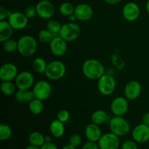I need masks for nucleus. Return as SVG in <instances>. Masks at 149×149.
<instances>
[{
	"label": "nucleus",
	"mask_w": 149,
	"mask_h": 149,
	"mask_svg": "<svg viewBox=\"0 0 149 149\" xmlns=\"http://www.w3.org/2000/svg\"><path fill=\"white\" fill-rule=\"evenodd\" d=\"M81 71L88 79L98 80L105 74V67L100 61L91 58L83 63Z\"/></svg>",
	"instance_id": "1"
},
{
	"label": "nucleus",
	"mask_w": 149,
	"mask_h": 149,
	"mask_svg": "<svg viewBox=\"0 0 149 149\" xmlns=\"http://www.w3.org/2000/svg\"><path fill=\"white\" fill-rule=\"evenodd\" d=\"M37 47L36 39L30 35H23L17 40V52L25 58L34 55L37 50Z\"/></svg>",
	"instance_id": "2"
},
{
	"label": "nucleus",
	"mask_w": 149,
	"mask_h": 149,
	"mask_svg": "<svg viewBox=\"0 0 149 149\" xmlns=\"http://www.w3.org/2000/svg\"><path fill=\"white\" fill-rule=\"evenodd\" d=\"M109 128L111 132L119 137L127 135L130 132V125L123 116H113L109 120Z\"/></svg>",
	"instance_id": "3"
},
{
	"label": "nucleus",
	"mask_w": 149,
	"mask_h": 149,
	"mask_svg": "<svg viewBox=\"0 0 149 149\" xmlns=\"http://www.w3.org/2000/svg\"><path fill=\"white\" fill-rule=\"evenodd\" d=\"M65 72L66 67L64 63L56 60L48 63L45 74L49 80L58 81L65 76Z\"/></svg>",
	"instance_id": "4"
},
{
	"label": "nucleus",
	"mask_w": 149,
	"mask_h": 149,
	"mask_svg": "<svg viewBox=\"0 0 149 149\" xmlns=\"http://www.w3.org/2000/svg\"><path fill=\"white\" fill-rule=\"evenodd\" d=\"M116 87L115 78L109 74H104L97 80V90L104 96H109L113 94L116 90Z\"/></svg>",
	"instance_id": "5"
},
{
	"label": "nucleus",
	"mask_w": 149,
	"mask_h": 149,
	"mask_svg": "<svg viewBox=\"0 0 149 149\" xmlns=\"http://www.w3.org/2000/svg\"><path fill=\"white\" fill-rule=\"evenodd\" d=\"M81 33L80 26L77 23L69 22L62 25L59 36H61L67 42H74L78 39Z\"/></svg>",
	"instance_id": "6"
},
{
	"label": "nucleus",
	"mask_w": 149,
	"mask_h": 149,
	"mask_svg": "<svg viewBox=\"0 0 149 149\" xmlns=\"http://www.w3.org/2000/svg\"><path fill=\"white\" fill-rule=\"evenodd\" d=\"M33 92L36 98L39 100H46L51 96L52 88L49 81L46 80H39L34 84L33 87Z\"/></svg>",
	"instance_id": "7"
},
{
	"label": "nucleus",
	"mask_w": 149,
	"mask_h": 149,
	"mask_svg": "<svg viewBox=\"0 0 149 149\" xmlns=\"http://www.w3.org/2000/svg\"><path fill=\"white\" fill-rule=\"evenodd\" d=\"M15 84L17 90H28L33 87L35 84L34 76L28 71H23L18 73L15 79Z\"/></svg>",
	"instance_id": "8"
},
{
	"label": "nucleus",
	"mask_w": 149,
	"mask_h": 149,
	"mask_svg": "<svg viewBox=\"0 0 149 149\" xmlns=\"http://www.w3.org/2000/svg\"><path fill=\"white\" fill-rule=\"evenodd\" d=\"M37 15L43 20H49L55 13L54 4L48 0H41L36 4Z\"/></svg>",
	"instance_id": "9"
},
{
	"label": "nucleus",
	"mask_w": 149,
	"mask_h": 149,
	"mask_svg": "<svg viewBox=\"0 0 149 149\" xmlns=\"http://www.w3.org/2000/svg\"><path fill=\"white\" fill-rule=\"evenodd\" d=\"M110 109L113 116H123L126 114L129 109L128 100L122 96L115 97L111 103Z\"/></svg>",
	"instance_id": "10"
},
{
	"label": "nucleus",
	"mask_w": 149,
	"mask_h": 149,
	"mask_svg": "<svg viewBox=\"0 0 149 149\" xmlns=\"http://www.w3.org/2000/svg\"><path fill=\"white\" fill-rule=\"evenodd\" d=\"M97 143L100 149H118L120 146L119 137L111 132L102 135Z\"/></svg>",
	"instance_id": "11"
},
{
	"label": "nucleus",
	"mask_w": 149,
	"mask_h": 149,
	"mask_svg": "<svg viewBox=\"0 0 149 149\" xmlns=\"http://www.w3.org/2000/svg\"><path fill=\"white\" fill-rule=\"evenodd\" d=\"M13 29L16 31H20L24 29L29 23V18L26 16L24 13L21 12H13L7 18Z\"/></svg>",
	"instance_id": "12"
},
{
	"label": "nucleus",
	"mask_w": 149,
	"mask_h": 149,
	"mask_svg": "<svg viewBox=\"0 0 149 149\" xmlns=\"http://www.w3.org/2000/svg\"><path fill=\"white\" fill-rule=\"evenodd\" d=\"M122 13L125 20L129 22H133L140 17L141 9L138 4L133 1H130L124 5Z\"/></svg>",
	"instance_id": "13"
},
{
	"label": "nucleus",
	"mask_w": 149,
	"mask_h": 149,
	"mask_svg": "<svg viewBox=\"0 0 149 149\" xmlns=\"http://www.w3.org/2000/svg\"><path fill=\"white\" fill-rule=\"evenodd\" d=\"M142 93V86L136 80H132L126 84L124 90L125 97L128 100H135L138 99Z\"/></svg>",
	"instance_id": "14"
},
{
	"label": "nucleus",
	"mask_w": 149,
	"mask_h": 149,
	"mask_svg": "<svg viewBox=\"0 0 149 149\" xmlns=\"http://www.w3.org/2000/svg\"><path fill=\"white\" fill-rule=\"evenodd\" d=\"M74 15L77 20L81 22L89 21L91 20L94 15V11L90 5L86 3H80L77 4L74 9Z\"/></svg>",
	"instance_id": "15"
},
{
	"label": "nucleus",
	"mask_w": 149,
	"mask_h": 149,
	"mask_svg": "<svg viewBox=\"0 0 149 149\" xmlns=\"http://www.w3.org/2000/svg\"><path fill=\"white\" fill-rule=\"evenodd\" d=\"M18 74L17 67L13 63H5L0 68V79L1 81H13Z\"/></svg>",
	"instance_id": "16"
},
{
	"label": "nucleus",
	"mask_w": 149,
	"mask_h": 149,
	"mask_svg": "<svg viewBox=\"0 0 149 149\" xmlns=\"http://www.w3.org/2000/svg\"><path fill=\"white\" fill-rule=\"evenodd\" d=\"M67 49H68L67 42L59 35L54 36L52 40L49 43V49L52 55L55 56H63L66 52Z\"/></svg>",
	"instance_id": "17"
},
{
	"label": "nucleus",
	"mask_w": 149,
	"mask_h": 149,
	"mask_svg": "<svg viewBox=\"0 0 149 149\" xmlns=\"http://www.w3.org/2000/svg\"><path fill=\"white\" fill-rule=\"evenodd\" d=\"M133 141L138 143H144L149 141V126L142 123L136 125L132 131Z\"/></svg>",
	"instance_id": "18"
},
{
	"label": "nucleus",
	"mask_w": 149,
	"mask_h": 149,
	"mask_svg": "<svg viewBox=\"0 0 149 149\" xmlns=\"http://www.w3.org/2000/svg\"><path fill=\"white\" fill-rule=\"evenodd\" d=\"M84 135L88 141L98 142L102 136V132L99 125L92 122L86 126L84 130Z\"/></svg>",
	"instance_id": "19"
},
{
	"label": "nucleus",
	"mask_w": 149,
	"mask_h": 149,
	"mask_svg": "<svg viewBox=\"0 0 149 149\" xmlns=\"http://www.w3.org/2000/svg\"><path fill=\"white\" fill-rule=\"evenodd\" d=\"M13 27L9 23L7 20H1L0 21V42L1 43L5 41L11 39L13 33Z\"/></svg>",
	"instance_id": "20"
},
{
	"label": "nucleus",
	"mask_w": 149,
	"mask_h": 149,
	"mask_svg": "<svg viewBox=\"0 0 149 149\" xmlns=\"http://www.w3.org/2000/svg\"><path fill=\"white\" fill-rule=\"evenodd\" d=\"M49 132L54 138H61L65 133L64 123L61 122L58 119H55L51 122L49 125Z\"/></svg>",
	"instance_id": "21"
},
{
	"label": "nucleus",
	"mask_w": 149,
	"mask_h": 149,
	"mask_svg": "<svg viewBox=\"0 0 149 149\" xmlns=\"http://www.w3.org/2000/svg\"><path fill=\"white\" fill-rule=\"evenodd\" d=\"M109 115L107 112L102 109L96 110L92 113L91 115V121L93 123L97 125H101L103 124L106 123V122H109Z\"/></svg>",
	"instance_id": "22"
},
{
	"label": "nucleus",
	"mask_w": 149,
	"mask_h": 149,
	"mask_svg": "<svg viewBox=\"0 0 149 149\" xmlns=\"http://www.w3.org/2000/svg\"><path fill=\"white\" fill-rule=\"evenodd\" d=\"M45 136H44L43 134L41 132H33L29 135V142L31 145L35 146L37 147H42L45 143Z\"/></svg>",
	"instance_id": "23"
},
{
	"label": "nucleus",
	"mask_w": 149,
	"mask_h": 149,
	"mask_svg": "<svg viewBox=\"0 0 149 149\" xmlns=\"http://www.w3.org/2000/svg\"><path fill=\"white\" fill-rule=\"evenodd\" d=\"M29 109L33 115H39L44 110L43 101L35 97L29 103Z\"/></svg>",
	"instance_id": "24"
},
{
	"label": "nucleus",
	"mask_w": 149,
	"mask_h": 149,
	"mask_svg": "<svg viewBox=\"0 0 149 149\" xmlns=\"http://www.w3.org/2000/svg\"><path fill=\"white\" fill-rule=\"evenodd\" d=\"M1 91L6 96L13 95L17 91V87L13 81H1Z\"/></svg>",
	"instance_id": "25"
},
{
	"label": "nucleus",
	"mask_w": 149,
	"mask_h": 149,
	"mask_svg": "<svg viewBox=\"0 0 149 149\" xmlns=\"http://www.w3.org/2000/svg\"><path fill=\"white\" fill-rule=\"evenodd\" d=\"M46 61L42 58H36L32 63V68L37 74H45L47 66Z\"/></svg>",
	"instance_id": "26"
},
{
	"label": "nucleus",
	"mask_w": 149,
	"mask_h": 149,
	"mask_svg": "<svg viewBox=\"0 0 149 149\" xmlns=\"http://www.w3.org/2000/svg\"><path fill=\"white\" fill-rule=\"evenodd\" d=\"M62 25L56 20H49L47 23V29L51 32L54 36H58L61 31Z\"/></svg>",
	"instance_id": "27"
},
{
	"label": "nucleus",
	"mask_w": 149,
	"mask_h": 149,
	"mask_svg": "<svg viewBox=\"0 0 149 149\" xmlns=\"http://www.w3.org/2000/svg\"><path fill=\"white\" fill-rule=\"evenodd\" d=\"M74 9H75V7H74V5L71 3L63 2L60 6L59 12L62 15L68 17L71 15L74 14Z\"/></svg>",
	"instance_id": "28"
},
{
	"label": "nucleus",
	"mask_w": 149,
	"mask_h": 149,
	"mask_svg": "<svg viewBox=\"0 0 149 149\" xmlns=\"http://www.w3.org/2000/svg\"><path fill=\"white\" fill-rule=\"evenodd\" d=\"M54 36H55L47 29L41 30L38 33V39L44 44L50 43Z\"/></svg>",
	"instance_id": "29"
},
{
	"label": "nucleus",
	"mask_w": 149,
	"mask_h": 149,
	"mask_svg": "<svg viewBox=\"0 0 149 149\" xmlns=\"http://www.w3.org/2000/svg\"><path fill=\"white\" fill-rule=\"evenodd\" d=\"M13 134L12 128L9 125L5 124H1L0 125V140L1 141H7L10 139Z\"/></svg>",
	"instance_id": "30"
},
{
	"label": "nucleus",
	"mask_w": 149,
	"mask_h": 149,
	"mask_svg": "<svg viewBox=\"0 0 149 149\" xmlns=\"http://www.w3.org/2000/svg\"><path fill=\"white\" fill-rule=\"evenodd\" d=\"M3 49L6 52L12 53L17 51V41L10 39L3 42Z\"/></svg>",
	"instance_id": "31"
},
{
	"label": "nucleus",
	"mask_w": 149,
	"mask_h": 149,
	"mask_svg": "<svg viewBox=\"0 0 149 149\" xmlns=\"http://www.w3.org/2000/svg\"><path fill=\"white\" fill-rule=\"evenodd\" d=\"M70 117H71L70 113L68 112V111L65 110V109L61 110L57 113V119L61 121L63 123H65L68 122L70 119Z\"/></svg>",
	"instance_id": "32"
},
{
	"label": "nucleus",
	"mask_w": 149,
	"mask_h": 149,
	"mask_svg": "<svg viewBox=\"0 0 149 149\" xmlns=\"http://www.w3.org/2000/svg\"><path fill=\"white\" fill-rule=\"evenodd\" d=\"M81 143V137L79 134H73L69 138V144L77 148Z\"/></svg>",
	"instance_id": "33"
},
{
	"label": "nucleus",
	"mask_w": 149,
	"mask_h": 149,
	"mask_svg": "<svg viewBox=\"0 0 149 149\" xmlns=\"http://www.w3.org/2000/svg\"><path fill=\"white\" fill-rule=\"evenodd\" d=\"M24 14L29 18V19H33V17L37 15L36 6H29V7H26L24 11Z\"/></svg>",
	"instance_id": "34"
},
{
	"label": "nucleus",
	"mask_w": 149,
	"mask_h": 149,
	"mask_svg": "<svg viewBox=\"0 0 149 149\" xmlns=\"http://www.w3.org/2000/svg\"><path fill=\"white\" fill-rule=\"evenodd\" d=\"M122 149H138L136 142L135 141H126L122 143Z\"/></svg>",
	"instance_id": "35"
},
{
	"label": "nucleus",
	"mask_w": 149,
	"mask_h": 149,
	"mask_svg": "<svg viewBox=\"0 0 149 149\" xmlns=\"http://www.w3.org/2000/svg\"><path fill=\"white\" fill-rule=\"evenodd\" d=\"M15 99L18 103H23L25 102L24 97V90H17L15 93Z\"/></svg>",
	"instance_id": "36"
},
{
	"label": "nucleus",
	"mask_w": 149,
	"mask_h": 149,
	"mask_svg": "<svg viewBox=\"0 0 149 149\" xmlns=\"http://www.w3.org/2000/svg\"><path fill=\"white\" fill-rule=\"evenodd\" d=\"M82 149H100V148L97 142L88 141L83 145Z\"/></svg>",
	"instance_id": "37"
},
{
	"label": "nucleus",
	"mask_w": 149,
	"mask_h": 149,
	"mask_svg": "<svg viewBox=\"0 0 149 149\" xmlns=\"http://www.w3.org/2000/svg\"><path fill=\"white\" fill-rule=\"evenodd\" d=\"M10 14H11V12L7 10L6 8L3 7H0V21L6 20V18H8Z\"/></svg>",
	"instance_id": "38"
},
{
	"label": "nucleus",
	"mask_w": 149,
	"mask_h": 149,
	"mask_svg": "<svg viewBox=\"0 0 149 149\" xmlns=\"http://www.w3.org/2000/svg\"><path fill=\"white\" fill-rule=\"evenodd\" d=\"M41 149H58V147L56 146L55 144H54L53 143H45L42 147Z\"/></svg>",
	"instance_id": "39"
},
{
	"label": "nucleus",
	"mask_w": 149,
	"mask_h": 149,
	"mask_svg": "<svg viewBox=\"0 0 149 149\" xmlns=\"http://www.w3.org/2000/svg\"><path fill=\"white\" fill-rule=\"evenodd\" d=\"M142 123L149 126V112H146V113H145L143 115Z\"/></svg>",
	"instance_id": "40"
},
{
	"label": "nucleus",
	"mask_w": 149,
	"mask_h": 149,
	"mask_svg": "<svg viewBox=\"0 0 149 149\" xmlns=\"http://www.w3.org/2000/svg\"><path fill=\"white\" fill-rule=\"evenodd\" d=\"M106 4H111V5H113V4H116L120 2L122 0H103Z\"/></svg>",
	"instance_id": "41"
},
{
	"label": "nucleus",
	"mask_w": 149,
	"mask_h": 149,
	"mask_svg": "<svg viewBox=\"0 0 149 149\" xmlns=\"http://www.w3.org/2000/svg\"><path fill=\"white\" fill-rule=\"evenodd\" d=\"M68 21L73 22V23H75L76 20H77V17H76L75 15H74V14L71 15L70 16H68Z\"/></svg>",
	"instance_id": "42"
},
{
	"label": "nucleus",
	"mask_w": 149,
	"mask_h": 149,
	"mask_svg": "<svg viewBox=\"0 0 149 149\" xmlns=\"http://www.w3.org/2000/svg\"><path fill=\"white\" fill-rule=\"evenodd\" d=\"M62 149H77V148H76V147H74L73 146L70 145V144L68 143V145H66V146H65L64 147H63Z\"/></svg>",
	"instance_id": "43"
},
{
	"label": "nucleus",
	"mask_w": 149,
	"mask_h": 149,
	"mask_svg": "<svg viewBox=\"0 0 149 149\" xmlns=\"http://www.w3.org/2000/svg\"><path fill=\"white\" fill-rule=\"evenodd\" d=\"M25 149H41L40 147H37V146H33V145H29V146L26 147Z\"/></svg>",
	"instance_id": "44"
},
{
	"label": "nucleus",
	"mask_w": 149,
	"mask_h": 149,
	"mask_svg": "<svg viewBox=\"0 0 149 149\" xmlns=\"http://www.w3.org/2000/svg\"><path fill=\"white\" fill-rule=\"evenodd\" d=\"M45 143H50L52 142V138L50 136H45Z\"/></svg>",
	"instance_id": "45"
},
{
	"label": "nucleus",
	"mask_w": 149,
	"mask_h": 149,
	"mask_svg": "<svg viewBox=\"0 0 149 149\" xmlns=\"http://www.w3.org/2000/svg\"><path fill=\"white\" fill-rule=\"evenodd\" d=\"M146 10L147 13L149 15V0H148L146 3Z\"/></svg>",
	"instance_id": "46"
}]
</instances>
